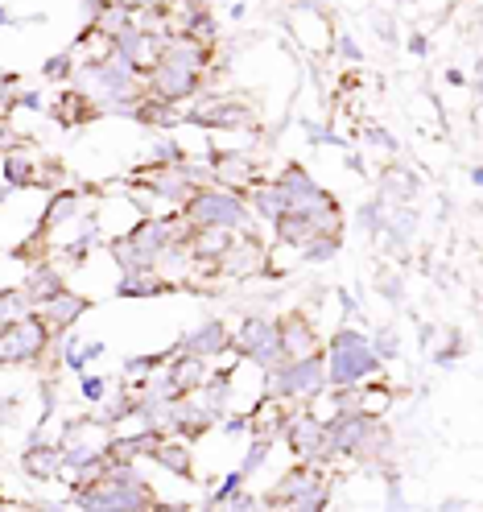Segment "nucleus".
<instances>
[{
    "instance_id": "obj_7",
    "label": "nucleus",
    "mask_w": 483,
    "mask_h": 512,
    "mask_svg": "<svg viewBox=\"0 0 483 512\" xmlns=\"http://www.w3.org/2000/svg\"><path fill=\"white\" fill-rule=\"evenodd\" d=\"M281 434L289 438V446H294L302 459H322V455H331V446H327V422L314 418V413H298V418H285Z\"/></svg>"
},
{
    "instance_id": "obj_8",
    "label": "nucleus",
    "mask_w": 483,
    "mask_h": 512,
    "mask_svg": "<svg viewBox=\"0 0 483 512\" xmlns=\"http://www.w3.org/2000/svg\"><path fill=\"white\" fill-rule=\"evenodd\" d=\"M38 310V318H42V323H46V331L50 335H62V331H67L71 323H75V318L87 310V302L83 298H75V294H67V290H62V294H54V298H46L42 306H34Z\"/></svg>"
},
{
    "instance_id": "obj_12",
    "label": "nucleus",
    "mask_w": 483,
    "mask_h": 512,
    "mask_svg": "<svg viewBox=\"0 0 483 512\" xmlns=\"http://www.w3.org/2000/svg\"><path fill=\"white\" fill-rule=\"evenodd\" d=\"M149 455L166 467V471H174V475H190V446L186 442H153L149 446Z\"/></svg>"
},
{
    "instance_id": "obj_5",
    "label": "nucleus",
    "mask_w": 483,
    "mask_h": 512,
    "mask_svg": "<svg viewBox=\"0 0 483 512\" xmlns=\"http://www.w3.org/2000/svg\"><path fill=\"white\" fill-rule=\"evenodd\" d=\"M322 384H327V368H322V356H302V360H285L281 372L269 384V397H314Z\"/></svg>"
},
{
    "instance_id": "obj_1",
    "label": "nucleus",
    "mask_w": 483,
    "mask_h": 512,
    "mask_svg": "<svg viewBox=\"0 0 483 512\" xmlns=\"http://www.w3.org/2000/svg\"><path fill=\"white\" fill-rule=\"evenodd\" d=\"M380 368V356L372 351V343L356 331H339L331 339V351H327V380L339 384V389H356L364 376H372Z\"/></svg>"
},
{
    "instance_id": "obj_15",
    "label": "nucleus",
    "mask_w": 483,
    "mask_h": 512,
    "mask_svg": "<svg viewBox=\"0 0 483 512\" xmlns=\"http://www.w3.org/2000/svg\"><path fill=\"white\" fill-rule=\"evenodd\" d=\"M248 207L261 215V219H277V215L285 211V203H281V195H277L273 182H256V190L248 195Z\"/></svg>"
},
{
    "instance_id": "obj_3",
    "label": "nucleus",
    "mask_w": 483,
    "mask_h": 512,
    "mask_svg": "<svg viewBox=\"0 0 483 512\" xmlns=\"http://www.w3.org/2000/svg\"><path fill=\"white\" fill-rule=\"evenodd\" d=\"M327 471L322 467H298V471H289L281 484L269 492V504H289V508H322L327 504Z\"/></svg>"
},
{
    "instance_id": "obj_19",
    "label": "nucleus",
    "mask_w": 483,
    "mask_h": 512,
    "mask_svg": "<svg viewBox=\"0 0 483 512\" xmlns=\"http://www.w3.org/2000/svg\"><path fill=\"white\" fill-rule=\"evenodd\" d=\"M83 397L100 401V397H104V380H100V376H87V380H83Z\"/></svg>"
},
{
    "instance_id": "obj_6",
    "label": "nucleus",
    "mask_w": 483,
    "mask_h": 512,
    "mask_svg": "<svg viewBox=\"0 0 483 512\" xmlns=\"http://www.w3.org/2000/svg\"><path fill=\"white\" fill-rule=\"evenodd\" d=\"M236 347L244 351L248 360H256L261 368H269V372L285 364V351H281V335H277V323H273V318H265V314L248 318V323H244V331L236 335Z\"/></svg>"
},
{
    "instance_id": "obj_11",
    "label": "nucleus",
    "mask_w": 483,
    "mask_h": 512,
    "mask_svg": "<svg viewBox=\"0 0 483 512\" xmlns=\"http://www.w3.org/2000/svg\"><path fill=\"white\" fill-rule=\"evenodd\" d=\"M203 380H207L203 356H190V351H182V356H178V364L170 368V384L178 389V397H182V393H195Z\"/></svg>"
},
{
    "instance_id": "obj_17",
    "label": "nucleus",
    "mask_w": 483,
    "mask_h": 512,
    "mask_svg": "<svg viewBox=\"0 0 483 512\" xmlns=\"http://www.w3.org/2000/svg\"><path fill=\"white\" fill-rule=\"evenodd\" d=\"M265 459H269V438H256V442H252V451H248V455H244V467H240V471H244V475H248V471H252V467H261V463H265Z\"/></svg>"
},
{
    "instance_id": "obj_4",
    "label": "nucleus",
    "mask_w": 483,
    "mask_h": 512,
    "mask_svg": "<svg viewBox=\"0 0 483 512\" xmlns=\"http://www.w3.org/2000/svg\"><path fill=\"white\" fill-rule=\"evenodd\" d=\"M50 343V331L38 314H25L17 323L0 327V364H21V360H38L42 347Z\"/></svg>"
},
{
    "instance_id": "obj_9",
    "label": "nucleus",
    "mask_w": 483,
    "mask_h": 512,
    "mask_svg": "<svg viewBox=\"0 0 483 512\" xmlns=\"http://www.w3.org/2000/svg\"><path fill=\"white\" fill-rule=\"evenodd\" d=\"M277 335H281V351H285V360H302V356H314V351H318L314 327L306 323L302 314H289L285 323H277Z\"/></svg>"
},
{
    "instance_id": "obj_16",
    "label": "nucleus",
    "mask_w": 483,
    "mask_h": 512,
    "mask_svg": "<svg viewBox=\"0 0 483 512\" xmlns=\"http://www.w3.org/2000/svg\"><path fill=\"white\" fill-rule=\"evenodd\" d=\"M75 211H79V199H75L71 190H67V195H58V199L50 203V211H46V223H67Z\"/></svg>"
},
{
    "instance_id": "obj_20",
    "label": "nucleus",
    "mask_w": 483,
    "mask_h": 512,
    "mask_svg": "<svg viewBox=\"0 0 483 512\" xmlns=\"http://www.w3.org/2000/svg\"><path fill=\"white\" fill-rule=\"evenodd\" d=\"M17 149V137H13V128L0 120V153H13Z\"/></svg>"
},
{
    "instance_id": "obj_10",
    "label": "nucleus",
    "mask_w": 483,
    "mask_h": 512,
    "mask_svg": "<svg viewBox=\"0 0 483 512\" xmlns=\"http://www.w3.org/2000/svg\"><path fill=\"white\" fill-rule=\"evenodd\" d=\"M232 335L223 331L219 318H207L203 327H195L186 339H182V351H190V356H219V351H228Z\"/></svg>"
},
{
    "instance_id": "obj_14",
    "label": "nucleus",
    "mask_w": 483,
    "mask_h": 512,
    "mask_svg": "<svg viewBox=\"0 0 483 512\" xmlns=\"http://www.w3.org/2000/svg\"><path fill=\"white\" fill-rule=\"evenodd\" d=\"M21 290H25V298H29V302H34V306H42L46 298L62 294V277H58L54 269H38L34 277H29V281L21 285Z\"/></svg>"
},
{
    "instance_id": "obj_18",
    "label": "nucleus",
    "mask_w": 483,
    "mask_h": 512,
    "mask_svg": "<svg viewBox=\"0 0 483 512\" xmlns=\"http://www.w3.org/2000/svg\"><path fill=\"white\" fill-rule=\"evenodd\" d=\"M67 75H71V58H67V54L46 62V79H67Z\"/></svg>"
},
{
    "instance_id": "obj_13",
    "label": "nucleus",
    "mask_w": 483,
    "mask_h": 512,
    "mask_svg": "<svg viewBox=\"0 0 483 512\" xmlns=\"http://www.w3.org/2000/svg\"><path fill=\"white\" fill-rule=\"evenodd\" d=\"M58 467H62V446H29L25 451V471L34 479H50L58 475Z\"/></svg>"
},
{
    "instance_id": "obj_2",
    "label": "nucleus",
    "mask_w": 483,
    "mask_h": 512,
    "mask_svg": "<svg viewBox=\"0 0 483 512\" xmlns=\"http://www.w3.org/2000/svg\"><path fill=\"white\" fill-rule=\"evenodd\" d=\"M186 223L195 228H244L248 223V203L236 195V190H223V186H207V190H195L186 199Z\"/></svg>"
}]
</instances>
